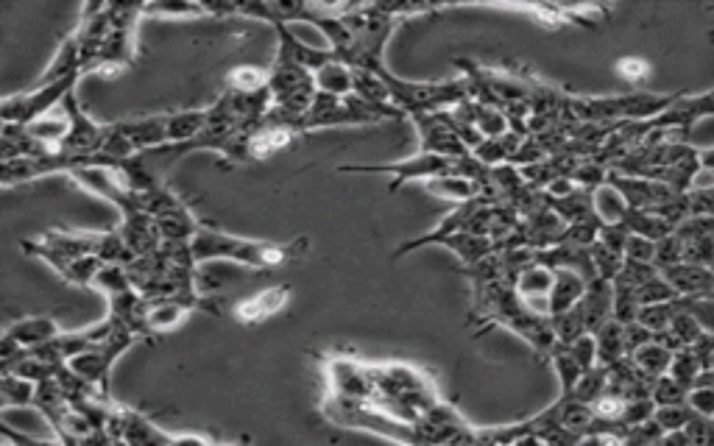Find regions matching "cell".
<instances>
[{
	"mask_svg": "<svg viewBox=\"0 0 714 446\" xmlns=\"http://www.w3.org/2000/svg\"><path fill=\"white\" fill-rule=\"evenodd\" d=\"M598 341V363L605 368L617 366V363L628 360V341H625V324L620 321H609L594 332Z\"/></svg>",
	"mask_w": 714,
	"mask_h": 446,
	"instance_id": "17",
	"label": "cell"
},
{
	"mask_svg": "<svg viewBox=\"0 0 714 446\" xmlns=\"http://www.w3.org/2000/svg\"><path fill=\"white\" fill-rule=\"evenodd\" d=\"M112 126L118 129V134H123V140L132 145V152L137 157L168 145V112L148 118H132V121H115Z\"/></svg>",
	"mask_w": 714,
	"mask_h": 446,
	"instance_id": "9",
	"label": "cell"
},
{
	"mask_svg": "<svg viewBox=\"0 0 714 446\" xmlns=\"http://www.w3.org/2000/svg\"><path fill=\"white\" fill-rule=\"evenodd\" d=\"M274 31H277V40H279L277 59L291 62V65L304 67V70L310 73H319L321 67H327L330 62L338 59L330 48H313V45L302 43V40L291 31V25H274Z\"/></svg>",
	"mask_w": 714,
	"mask_h": 446,
	"instance_id": "11",
	"label": "cell"
},
{
	"mask_svg": "<svg viewBox=\"0 0 714 446\" xmlns=\"http://www.w3.org/2000/svg\"><path fill=\"white\" fill-rule=\"evenodd\" d=\"M690 393H692L690 388H684L678 380H672L670 375H665L656 380L654 393H650V397H654L656 408H672V404L690 402Z\"/></svg>",
	"mask_w": 714,
	"mask_h": 446,
	"instance_id": "29",
	"label": "cell"
},
{
	"mask_svg": "<svg viewBox=\"0 0 714 446\" xmlns=\"http://www.w3.org/2000/svg\"><path fill=\"white\" fill-rule=\"evenodd\" d=\"M422 188L427 190L431 196H438V199H444V201H453L455 207L467 204V201H475L483 196V188H480L478 181L464 179V176H455V174L424 181Z\"/></svg>",
	"mask_w": 714,
	"mask_h": 446,
	"instance_id": "16",
	"label": "cell"
},
{
	"mask_svg": "<svg viewBox=\"0 0 714 446\" xmlns=\"http://www.w3.org/2000/svg\"><path fill=\"white\" fill-rule=\"evenodd\" d=\"M589 279L581 277L578 271H556V282H553L550 296H547V315L558 319V315L569 313L581 304L587 296Z\"/></svg>",
	"mask_w": 714,
	"mask_h": 446,
	"instance_id": "14",
	"label": "cell"
},
{
	"mask_svg": "<svg viewBox=\"0 0 714 446\" xmlns=\"http://www.w3.org/2000/svg\"><path fill=\"white\" fill-rule=\"evenodd\" d=\"M681 308H684V302L681 299H672V302H665V304H650V308H642L639 310V324L645 326V330L650 332H667L672 326V321L678 319V313H681Z\"/></svg>",
	"mask_w": 714,
	"mask_h": 446,
	"instance_id": "26",
	"label": "cell"
},
{
	"mask_svg": "<svg viewBox=\"0 0 714 446\" xmlns=\"http://www.w3.org/2000/svg\"><path fill=\"white\" fill-rule=\"evenodd\" d=\"M288 302H291V285L263 288L257 290L255 296H248V299L237 302L235 308H232V315H235L241 324L255 326V324H263V321H268L271 315L282 313Z\"/></svg>",
	"mask_w": 714,
	"mask_h": 446,
	"instance_id": "10",
	"label": "cell"
},
{
	"mask_svg": "<svg viewBox=\"0 0 714 446\" xmlns=\"http://www.w3.org/2000/svg\"><path fill=\"white\" fill-rule=\"evenodd\" d=\"M408 121L416 126L419 152L422 154H436V157L447 159H460L472 154L464 145V140L455 134L447 112H419V115H411Z\"/></svg>",
	"mask_w": 714,
	"mask_h": 446,
	"instance_id": "7",
	"label": "cell"
},
{
	"mask_svg": "<svg viewBox=\"0 0 714 446\" xmlns=\"http://www.w3.org/2000/svg\"><path fill=\"white\" fill-rule=\"evenodd\" d=\"M219 446H252V441L241 438V441H232V444H219Z\"/></svg>",
	"mask_w": 714,
	"mask_h": 446,
	"instance_id": "37",
	"label": "cell"
},
{
	"mask_svg": "<svg viewBox=\"0 0 714 446\" xmlns=\"http://www.w3.org/2000/svg\"><path fill=\"white\" fill-rule=\"evenodd\" d=\"M681 263L714 268V218H690L672 232Z\"/></svg>",
	"mask_w": 714,
	"mask_h": 446,
	"instance_id": "8",
	"label": "cell"
},
{
	"mask_svg": "<svg viewBox=\"0 0 714 446\" xmlns=\"http://www.w3.org/2000/svg\"><path fill=\"white\" fill-rule=\"evenodd\" d=\"M140 18H143V7L140 3H112V31L107 45H103L96 70L118 73L132 65L134 34H137Z\"/></svg>",
	"mask_w": 714,
	"mask_h": 446,
	"instance_id": "5",
	"label": "cell"
},
{
	"mask_svg": "<svg viewBox=\"0 0 714 446\" xmlns=\"http://www.w3.org/2000/svg\"><path fill=\"white\" fill-rule=\"evenodd\" d=\"M617 73L623 76L625 81H628V85H636V81H642L645 76H648L650 67H648V62L636 59V56H628V59L617 62Z\"/></svg>",
	"mask_w": 714,
	"mask_h": 446,
	"instance_id": "34",
	"label": "cell"
},
{
	"mask_svg": "<svg viewBox=\"0 0 714 446\" xmlns=\"http://www.w3.org/2000/svg\"><path fill=\"white\" fill-rule=\"evenodd\" d=\"M672 357H676V352H672L667 344H661L659 338H654L650 344L639 346V349L631 355V363H634V366L639 368L642 375L648 377V380L656 382L659 377L670 375Z\"/></svg>",
	"mask_w": 714,
	"mask_h": 446,
	"instance_id": "18",
	"label": "cell"
},
{
	"mask_svg": "<svg viewBox=\"0 0 714 446\" xmlns=\"http://www.w3.org/2000/svg\"><path fill=\"white\" fill-rule=\"evenodd\" d=\"M62 335V326L54 315H29L7 326L3 338L14 341L20 349H40Z\"/></svg>",
	"mask_w": 714,
	"mask_h": 446,
	"instance_id": "12",
	"label": "cell"
},
{
	"mask_svg": "<svg viewBox=\"0 0 714 446\" xmlns=\"http://www.w3.org/2000/svg\"><path fill=\"white\" fill-rule=\"evenodd\" d=\"M692 411L701 413V416L714 419V386H695L690 393Z\"/></svg>",
	"mask_w": 714,
	"mask_h": 446,
	"instance_id": "33",
	"label": "cell"
},
{
	"mask_svg": "<svg viewBox=\"0 0 714 446\" xmlns=\"http://www.w3.org/2000/svg\"><path fill=\"white\" fill-rule=\"evenodd\" d=\"M0 397H3V408H29L37 402V382L23 380L18 375H3Z\"/></svg>",
	"mask_w": 714,
	"mask_h": 446,
	"instance_id": "24",
	"label": "cell"
},
{
	"mask_svg": "<svg viewBox=\"0 0 714 446\" xmlns=\"http://www.w3.org/2000/svg\"><path fill=\"white\" fill-rule=\"evenodd\" d=\"M3 446H65L56 444V441H43V438H31V435L18 433L9 424H3Z\"/></svg>",
	"mask_w": 714,
	"mask_h": 446,
	"instance_id": "35",
	"label": "cell"
},
{
	"mask_svg": "<svg viewBox=\"0 0 714 446\" xmlns=\"http://www.w3.org/2000/svg\"><path fill=\"white\" fill-rule=\"evenodd\" d=\"M190 252H193L196 263H237V266L255 268V271H274V268H282L288 263H297V259L308 257L310 254V241L308 237H297L291 243H268V241H248V237L230 235V232H221L215 226H204L201 223L199 235L190 243Z\"/></svg>",
	"mask_w": 714,
	"mask_h": 446,
	"instance_id": "1",
	"label": "cell"
},
{
	"mask_svg": "<svg viewBox=\"0 0 714 446\" xmlns=\"http://www.w3.org/2000/svg\"><path fill=\"white\" fill-rule=\"evenodd\" d=\"M79 79L81 76L59 81V85H34L29 90L18 92V96H7L3 103H0V118H3V123L29 126V123L40 121V118L51 115L56 107H62L65 98L76 90Z\"/></svg>",
	"mask_w": 714,
	"mask_h": 446,
	"instance_id": "4",
	"label": "cell"
},
{
	"mask_svg": "<svg viewBox=\"0 0 714 446\" xmlns=\"http://www.w3.org/2000/svg\"><path fill=\"white\" fill-rule=\"evenodd\" d=\"M382 81L391 92V103L408 118L419 112H453L460 103L472 101V81L467 76L453 81H408L382 67Z\"/></svg>",
	"mask_w": 714,
	"mask_h": 446,
	"instance_id": "2",
	"label": "cell"
},
{
	"mask_svg": "<svg viewBox=\"0 0 714 446\" xmlns=\"http://www.w3.org/2000/svg\"><path fill=\"white\" fill-rule=\"evenodd\" d=\"M315 76V90L324 92V96L346 98L355 92V70L349 65H344L341 59L330 62L327 67H321Z\"/></svg>",
	"mask_w": 714,
	"mask_h": 446,
	"instance_id": "20",
	"label": "cell"
},
{
	"mask_svg": "<svg viewBox=\"0 0 714 446\" xmlns=\"http://www.w3.org/2000/svg\"><path fill=\"white\" fill-rule=\"evenodd\" d=\"M92 288L101 290L107 299H115V296H123L129 293V290H134V282L132 277H129L126 266H103Z\"/></svg>",
	"mask_w": 714,
	"mask_h": 446,
	"instance_id": "27",
	"label": "cell"
},
{
	"mask_svg": "<svg viewBox=\"0 0 714 446\" xmlns=\"http://www.w3.org/2000/svg\"><path fill=\"white\" fill-rule=\"evenodd\" d=\"M706 371V363L701 360V355H698L692 346H687V349H678L676 357H672V366H670V377L672 380H678L684 388H695L698 380H701V375Z\"/></svg>",
	"mask_w": 714,
	"mask_h": 446,
	"instance_id": "23",
	"label": "cell"
},
{
	"mask_svg": "<svg viewBox=\"0 0 714 446\" xmlns=\"http://www.w3.org/2000/svg\"><path fill=\"white\" fill-rule=\"evenodd\" d=\"M553 282H556V271H550V268H545L542 263H531L527 268H522L520 277H516L514 288L520 290L522 299H531V296H550L553 290Z\"/></svg>",
	"mask_w": 714,
	"mask_h": 446,
	"instance_id": "22",
	"label": "cell"
},
{
	"mask_svg": "<svg viewBox=\"0 0 714 446\" xmlns=\"http://www.w3.org/2000/svg\"><path fill=\"white\" fill-rule=\"evenodd\" d=\"M207 109H185V112H168V145L193 143L207 129Z\"/></svg>",
	"mask_w": 714,
	"mask_h": 446,
	"instance_id": "19",
	"label": "cell"
},
{
	"mask_svg": "<svg viewBox=\"0 0 714 446\" xmlns=\"http://www.w3.org/2000/svg\"><path fill=\"white\" fill-rule=\"evenodd\" d=\"M190 313H196V308L188 302H174V299L148 302V335H170V332H176L190 319Z\"/></svg>",
	"mask_w": 714,
	"mask_h": 446,
	"instance_id": "15",
	"label": "cell"
},
{
	"mask_svg": "<svg viewBox=\"0 0 714 446\" xmlns=\"http://www.w3.org/2000/svg\"><path fill=\"white\" fill-rule=\"evenodd\" d=\"M547 360H550L553 371H556V377H558V386H561V393H558V397H572L578 388V382H581L583 375H587L581 363L576 360V355H572V352H569V346H564V344L553 346V352Z\"/></svg>",
	"mask_w": 714,
	"mask_h": 446,
	"instance_id": "21",
	"label": "cell"
},
{
	"mask_svg": "<svg viewBox=\"0 0 714 446\" xmlns=\"http://www.w3.org/2000/svg\"><path fill=\"white\" fill-rule=\"evenodd\" d=\"M472 154L480 159V163L489 165V168L511 165V152L505 148L503 140H483V143H480Z\"/></svg>",
	"mask_w": 714,
	"mask_h": 446,
	"instance_id": "30",
	"label": "cell"
},
{
	"mask_svg": "<svg viewBox=\"0 0 714 446\" xmlns=\"http://www.w3.org/2000/svg\"><path fill=\"white\" fill-rule=\"evenodd\" d=\"M143 14L148 18H204L207 7L204 3H185V0H168V3H146Z\"/></svg>",
	"mask_w": 714,
	"mask_h": 446,
	"instance_id": "28",
	"label": "cell"
},
{
	"mask_svg": "<svg viewBox=\"0 0 714 446\" xmlns=\"http://www.w3.org/2000/svg\"><path fill=\"white\" fill-rule=\"evenodd\" d=\"M268 81H271V73L263 70V67L241 65L226 73V90L230 92H260L268 90Z\"/></svg>",
	"mask_w": 714,
	"mask_h": 446,
	"instance_id": "25",
	"label": "cell"
},
{
	"mask_svg": "<svg viewBox=\"0 0 714 446\" xmlns=\"http://www.w3.org/2000/svg\"><path fill=\"white\" fill-rule=\"evenodd\" d=\"M514 446H547V444H545V441H542V438H536V435H527V438L516 441Z\"/></svg>",
	"mask_w": 714,
	"mask_h": 446,
	"instance_id": "36",
	"label": "cell"
},
{
	"mask_svg": "<svg viewBox=\"0 0 714 446\" xmlns=\"http://www.w3.org/2000/svg\"><path fill=\"white\" fill-rule=\"evenodd\" d=\"M656 248H659V243L656 241L631 235L628 243H625V259H636V263H654L656 266Z\"/></svg>",
	"mask_w": 714,
	"mask_h": 446,
	"instance_id": "31",
	"label": "cell"
},
{
	"mask_svg": "<svg viewBox=\"0 0 714 446\" xmlns=\"http://www.w3.org/2000/svg\"><path fill=\"white\" fill-rule=\"evenodd\" d=\"M569 352L576 355V360L581 363L583 371H592V368H598V341H594V335H583V338H578L576 344H569Z\"/></svg>",
	"mask_w": 714,
	"mask_h": 446,
	"instance_id": "32",
	"label": "cell"
},
{
	"mask_svg": "<svg viewBox=\"0 0 714 446\" xmlns=\"http://www.w3.org/2000/svg\"><path fill=\"white\" fill-rule=\"evenodd\" d=\"M324 377H327V393L349 402H369L375 397V380H371V363L344 355H324Z\"/></svg>",
	"mask_w": 714,
	"mask_h": 446,
	"instance_id": "6",
	"label": "cell"
},
{
	"mask_svg": "<svg viewBox=\"0 0 714 446\" xmlns=\"http://www.w3.org/2000/svg\"><path fill=\"white\" fill-rule=\"evenodd\" d=\"M338 174H357V176H388V193H397L408 181H431L438 176L455 174V159L436 157V154H413V157L400 159V163L382 165H341Z\"/></svg>",
	"mask_w": 714,
	"mask_h": 446,
	"instance_id": "3",
	"label": "cell"
},
{
	"mask_svg": "<svg viewBox=\"0 0 714 446\" xmlns=\"http://www.w3.org/2000/svg\"><path fill=\"white\" fill-rule=\"evenodd\" d=\"M581 313L583 321H587V330L598 332L600 326H605L609 321H614V282H605V279H592L587 288V296L581 299Z\"/></svg>",
	"mask_w": 714,
	"mask_h": 446,
	"instance_id": "13",
	"label": "cell"
}]
</instances>
